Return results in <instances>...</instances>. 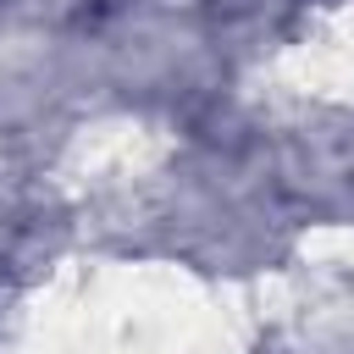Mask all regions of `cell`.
I'll use <instances>...</instances> for the list:
<instances>
[]
</instances>
